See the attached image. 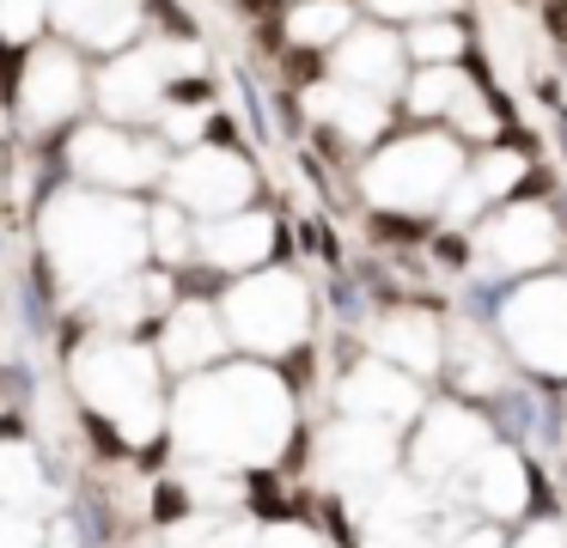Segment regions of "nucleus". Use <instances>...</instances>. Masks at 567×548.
Wrapping results in <instances>:
<instances>
[{
    "label": "nucleus",
    "instance_id": "obj_3",
    "mask_svg": "<svg viewBox=\"0 0 567 548\" xmlns=\"http://www.w3.org/2000/svg\"><path fill=\"white\" fill-rule=\"evenodd\" d=\"M74 390L111 433H123L128 445L159 433L165 402H159V360L153 341L135 335H92L74 353Z\"/></svg>",
    "mask_w": 567,
    "mask_h": 548
},
{
    "label": "nucleus",
    "instance_id": "obj_7",
    "mask_svg": "<svg viewBox=\"0 0 567 548\" xmlns=\"http://www.w3.org/2000/svg\"><path fill=\"white\" fill-rule=\"evenodd\" d=\"M220 323L257 353H287L306 335V287L293 275H250L226 292Z\"/></svg>",
    "mask_w": 567,
    "mask_h": 548
},
{
    "label": "nucleus",
    "instance_id": "obj_9",
    "mask_svg": "<svg viewBox=\"0 0 567 548\" xmlns=\"http://www.w3.org/2000/svg\"><path fill=\"white\" fill-rule=\"evenodd\" d=\"M141 0H50V31L68 49H123L141 43Z\"/></svg>",
    "mask_w": 567,
    "mask_h": 548
},
{
    "label": "nucleus",
    "instance_id": "obj_6",
    "mask_svg": "<svg viewBox=\"0 0 567 548\" xmlns=\"http://www.w3.org/2000/svg\"><path fill=\"white\" fill-rule=\"evenodd\" d=\"M92 104V73L80 61V49L68 43H38L25 49V68L13 80V110L31 134L74 128V116Z\"/></svg>",
    "mask_w": 567,
    "mask_h": 548
},
{
    "label": "nucleus",
    "instance_id": "obj_8",
    "mask_svg": "<svg viewBox=\"0 0 567 548\" xmlns=\"http://www.w3.org/2000/svg\"><path fill=\"white\" fill-rule=\"evenodd\" d=\"M165 189H172V207H184V214L226 219L250 201L257 177H250V165L238 153H226V146H196V153H184L177 165H165Z\"/></svg>",
    "mask_w": 567,
    "mask_h": 548
},
{
    "label": "nucleus",
    "instance_id": "obj_14",
    "mask_svg": "<svg viewBox=\"0 0 567 548\" xmlns=\"http://www.w3.org/2000/svg\"><path fill=\"white\" fill-rule=\"evenodd\" d=\"M342 409H348V421L391 426V421H403V414L415 409V390H409L396 372H384V365H360V372L342 384Z\"/></svg>",
    "mask_w": 567,
    "mask_h": 548
},
{
    "label": "nucleus",
    "instance_id": "obj_12",
    "mask_svg": "<svg viewBox=\"0 0 567 548\" xmlns=\"http://www.w3.org/2000/svg\"><path fill=\"white\" fill-rule=\"evenodd\" d=\"M275 244V226L262 214H226L214 226H196V256L220 275H245L250 262H262Z\"/></svg>",
    "mask_w": 567,
    "mask_h": 548
},
{
    "label": "nucleus",
    "instance_id": "obj_16",
    "mask_svg": "<svg viewBox=\"0 0 567 548\" xmlns=\"http://www.w3.org/2000/svg\"><path fill=\"white\" fill-rule=\"evenodd\" d=\"M476 451V426L464 414H433L427 433H421V469L427 475H445L452 463H464Z\"/></svg>",
    "mask_w": 567,
    "mask_h": 548
},
{
    "label": "nucleus",
    "instance_id": "obj_27",
    "mask_svg": "<svg viewBox=\"0 0 567 548\" xmlns=\"http://www.w3.org/2000/svg\"><path fill=\"white\" fill-rule=\"evenodd\" d=\"M457 548H501V542H494L488 530H476V536H464V542H457Z\"/></svg>",
    "mask_w": 567,
    "mask_h": 548
},
{
    "label": "nucleus",
    "instance_id": "obj_13",
    "mask_svg": "<svg viewBox=\"0 0 567 548\" xmlns=\"http://www.w3.org/2000/svg\"><path fill=\"white\" fill-rule=\"evenodd\" d=\"M336 73H342L348 92H367V97H384L396 80H403V55L384 31H354L336 55Z\"/></svg>",
    "mask_w": 567,
    "mask_h": 548
},
{
    "label": "nucleus",
    "instance_id": "obj_5",
    "mask_svg": "<svg viewBox=\"0 0 567 548\" xmlns=\"http://www.w3.org/2000/svg\"><path fill=\"white\" fill-rule=\"evenodd\" d=\"M189 68H202V55L184 43H135V49L104 61V73L92 80V97H99L104 122L135 128V122L165 116V97L177 92V80Z\"/></svg>",
    "mask_w": 567,
    "mask_h": 548
},
{
    "label": "nucleus",
    "instance_id": "obj_24",
    "mask_svg": "<svg viewBox=\"0 0 567 548\" xmlns=\"http://www.w3.org/2000/svg\"><path fill=\"white\" fill-rule=\"evenodd\" d=\"M379 12H427V7H445V0H372Z\"/></svg>",
    "mask_w": 567,
    "mask_h": 548
},
{
    "label": "nucleus",
    "instance_id": "obj_23",
    "mask_svg": "<svg viewBox=\"0 0 567 548\" xmlns=\"http://www.w3.org/2000/svg\"><path fill=\"white\" fill-rule=\"evenodd\" d=\"M415 49H421V55H457V31H452V24H421Z\"/></svg>",
    "mask_w": 567,
    "mask_h": 548
},
{
    "label": "nucleus",
    "instance_id": "obj_20",
    "mask_svg": "<svg viewBox=\"0 0 567 548\" xmlns=\"http://www.w3.org/2000/svg\"><path fill=\"white\" fill-rule=\"evenodd\" d=\"M50 31V0H0V43L38 49Z\"/></svg>",
    "mask_w": 567,
    "mask_h": 548
},
{
    "label": "nucleus",
    "instance_id": "obj_21",
    "mask_svg": "<svg viewBox=\"0 0 567 548\" xmlns=\"http://www.w3.org/2000/svg\"><path fill=\"white\" fill-rule=\"evenodd\" d=\"M518 499H525V475H518L506 457H494L488 475H482V506L488 511H518Z\"/></svg>",
    "mask_w": 567,
    "mask_h": 548
},
{
    "label": "nucleus",
    "instance_id": "obj_4",
    "mask_svg": "<svg viewBox=\"0 0 567 548\" xmlns=\"http://www.w3.org/2000/svg\"><path fill=\"white\" fill-rule=\"evenodd\" d=\"M62 170L74 177V189L135 195L165 177V153L153 134L123 128V122H80L62 141Z\"/></svg>",
    "mask_w": 567,
    "mask_h": 548
},
{
    "label": "nucleus",
    "instance_id": "obj_11",
    "mask_svg": "<svg viewBox=\"0 0 567 548\" xmlns=\"http://www.w3.org/2000/svg\"><path fill=\"white\" fill-rule=\"evenodd\" d=\"M226 348V323L214 304L202 299H177L172 311L159 317V341H153V360L159 372H177V378H202V365H214Z\"/></svg>",
    "mask_w": 567,
    "mask_h": 548
},
{
    "label": "nucleus",
    "instance_id": "obj_18",
    "mask_svg": "<svg viewBox=\"0 0 567 548\" xmlns=\"http://www.w3.org/2000/svg\"><path fill=\"white\" fill-rule=\"evenodd\" d=\"M494 244H501L506 262H543V256H549V244H555V231H549V219H543L537 207H525V214H506L501 219Z\"/></svg>",
    "mask_w": 567,
    "mask_h": 548
},
{
    "label": "nucleus",
    "instance_id": "obj_15",
    "mask_svg": "<svg viewBox=\"0 0 567 548\" xmlns=\"http://www.w3.org/2000/svg\"><path fill=\"white\" fill-rule=\"evenodd\" d=\"M379 353L403 360L409 372H427V365L440 360V335H433L427 317H384V329H379Z\"/></svg>",
    "mask_w": 567,
    "mask_h": 548
},
{
    "label": "nucleus",
    "instance_id": "obj_25",
    "mask_svg": "<svg viewBox=\"0 0 567 548\" xmlns=\"http://www.w3.org/2000/svg\"><path fill=\"white\" fill-rule=\"evenodd\" d=\"M262 548H318V542H311V536H299V530H275Z\"/></svg>",
    "mask_w": 567,
    "mask_h": 548
},
{
    "label": "nucleus",
    "instance_id": "obj_17",
    "mask_svg": "<svg viewBox=\"0 0 567 548\" xmlns=\"http://www.w3.org/2000/svg\"><path fill=\"white\" fill-rule=\"evenodd\" d=\"M311 116H330V122H342L348 134H379V128H384V110H379V97H367V92H348V85H318V92H311Z\"/></svg>",
    "mask_w": 567,
    "mask_h": 548
},
{
    "label": "nucleus",
    "instance_id": "obj_22",
    "mask_svg": "<svg viewBox=\"0 0 567 548\" xmlns=\"http://www.w3.org/2000/svg\"><path fill=\"white\" fill-rule=\"evenodd\" d=\"M409 97H415V110H445V104L457 97V73H445V68L421 73V85H415Z\"/></svg>",
    "mask_w": 567,
    "mask_h": 548
},
{
    "label": "nucleus",
    "instance_id": "obj_19",
    "mask_svg": "<svg viewBox=\"0 0 567 548\" xmlns=\"http://www.w3.org/2000/svg\"><path fill=\"white\" fill-rule=\"evenodd\" d=\"M287 31H293V43H342L348 31V7L342 0H299L293 19H287Z\"/></svg>",
    "mask_w": 567,
    "mask_h": 548
},
{
    "label": "nucleus",
    "instance_id": "obj_1",
    "mask_svg": "<svg viewBox=\"0 0 567 548\" xmlns=\"http://www.w3.org/2000/svg\"><path fill=\"white\" fill-rule=\"evenodd\" d=\"M43 256L68 292H104L147 256V214L128 195L62 189L43 207Z\"/></svg>",
    "mask_w": 567,
    "mask_h": 548
},
{
    "label": "nucleus",
    "instance_id": "obj_2",
    "mask_svg": "<svg viewBox=\"0 0 567 548\" xmlns=\"http://www.w3.org/2000/svg\"><path fill=\"white\" fill-rule=\"evenodd\" d=\"M177 438L202 457H226V463L269 457L287 438V396L257 365L202 372L177 396Z\"/></svg>",
    "mask_w": 567,
    "mask_h": 548
},
{
    "label": "nucleus",
    "instance_id": "obj_10",
    "mask_svg": "<svg viewBox=\"0 0 567 548\" xmlns=\"http://www.w3.org/2000/svg\"><path fill=\"white\" fill-rule=\"evenodd\" d=\"M445 177H452V153L440 141H409V146H391L367 170V189L391 207H427V201H440Z\"/></svg>",
    "mask_w": 567,
    "mask_h": 548
},
{
    "label": "nucleus",
    "instance_id": "obj_26",
    "mask_svg": "<svg viewBox=\"0 0 567 548\" xmlns=\"http://www.w3.org/2000/svg\"><path fill=\"white\" fill-rule=\"evenodd\" d=\"M525 548H561V536H555V530H537V536H530Z\"/></svg>",
    "mask_w": 567,
    "mask_h": 548
}]
</instances>
